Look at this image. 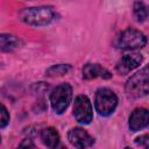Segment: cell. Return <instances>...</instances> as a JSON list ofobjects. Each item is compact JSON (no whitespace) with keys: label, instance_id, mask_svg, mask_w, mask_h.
<instances>
[{"label":"cell","instance_id":"e0dca14e","mask_svg":"<svg viewBox=\"0 0 149 149\" xmlns=\"http://www.w3.org/2000/svg\"><path fill=\"white\" fill-rule=\"evenodd\" d=\"M135 142H136V144L144 146V148H146V149H148V142H149V137H148V135H147V134H144V135H142V136L137 137Z\"/></svg>","mask_w":149,"mask_h":149},{"label":"cell","instance_id":"9c48e42d","mask_svg":"<svg viewBox=\"0 0 149 149\" xmlns=\"http://www.w3.org/2000/svg\"><path fill=\"white\" fill-rule=\"evenodd\" d=\"M148 122H149L148 109H146V108H136V109H134L132 112V114L129 116L128 126H129L130 130L137 132V130H141V129L146 128L148 126Z\"/></svg>","mask_w":149,"mask_h":149},{"label":"cell","instance_id":"8992f818","mask_svg":"<svg viewBox=\"0 0 149 149\" xmlns=\"http://www.w3.org/2000/svg\"><path fill=\"white\" fill-rule=\"evenodd\" d=\"M74 119L81 125H88L93 119V109L90 99L86 95H78L73 104Z\"/></svg>","mask_w":149,"mask_h":149},{"label":"cell","instance_id":"d6986e66","mask_svg":"<svg viewBox=\"0 0 149 149\" xmlns=\"http://www.w3.org/2000/svg\"><path fill=\"white\" fill-rule=\"evenodd\" d=\"M125 149H132V148H129V147H126V148H125Z\"/></svg>","mask_w":149,"mask_h":149},{"label":"cell","instance_id":"5b68a950","mask_svg":"<svg viewBox=\"0 0 149 149\" xmlns=\"http://www.w3.org/2000/svg\"><path fill=\"white\" fill-rule=\"evenodd\" d=\"M116 105H118V97L112 90L107 87H102L97 91L94 98V106L99 115L101 116L111 115L114 112Z\"/></svg>","mask_w":149,"mask_h":149},{"label":"cell","instance_id":"5bb4252c","mask_svg":"<svg viewBox=\"0 0 149 149\" xmlns=\"http://www.w3.org/2000/svg\"><path fill=\"white\" fill-rule=\"evenodd\" d=\"M70 65L66 64H57V65H52L51 68H49L47 70V76L54 77V76H63L65 73H68L70 71Z\"/></svg>","mask_w":149,"mask_h":149},{"label":"cell","instance_id":"9a60e30c","mask_svg":"<svg viewBox=\"0 0 149 149\" xmlns=\"http://www.w3.org/2000/svg\"><path fill=\"white\" fill-rule=\"evenodd\" d=\"M8 122H9V113L7 108L2 104H0V128L6 127Z\"/></svg>","mask_w":149,"mask_h":149},{"label":"cell","instance_id":"6da1fadb","mask_svg":"<svg viewBox=\"0 0 149 149\" xmlns=\"http://www.w3.org/2000/svg\"><path fill=\"white\" fill-rule=\"evenodd\" d=\"M19 17L22 22L30 26H45L54 20L55 13L51 7L47 6L29 7L20 10Z\"/></svg>","mask_w":149,"mask_h":149},{"label":"cell","instance_id":"3957f363","mask_svg":"<svg viewBox=\"0 0 149 149\" xmlns=\"http://www.w3.org/2000/svg\"><path fill=\"white\" fill-rule=\"evenodd\" d=\"M148 68L144 66L140 72L133 74L126 83V92L132 98L146 97L149 92Z\"/></svg>","mask_w":149,"mask_h":149},{"label":"cell","instance_id":"7a4b0ae2","mask_svg":"<svg viewBox=\"0 0 149 149\" xmlns=\"http://www.w3.org/2000/svg\"><path fill=\"white\" fill-rule=\"evenodd\" d=\"M146 35L134 28H127L116 37V47L121 50H136L146 45Z\"/></svg>","mask_w":149,"mask_h":149},{"label":"cell","instance_id":"8fae6325","mask_svg":"<svg viewBox=\"0 0 149 149\" xmlns=\"http://www.w3.org/2000/svg\"><path fill=\"white\" fill-rule=\"evenodd\" d=\"M41 140L47 147L52 149L59 143V134L56 128L47 127L41 132Z\"/></svg>","mask_w":149,"mask_h":149},{"label":"cell","instance_id":"52a82bcc","mask_svg":"<svg viewBox=\"0 0 149 149\" xmlns=\"http://www.w3.org/2000/svg\"><path fill=\"white\" fill-rule=\"evenodd\" d=\"M68 139L70 143L77 149H86L94 143V139L80 127L71 128L68 133Z\"/></svg>","mask_w":149,"mask_h":149},{"label":"cell","instance_id":"277c9868","mask_svg":"<svg viewBox=\"0 0 149 149\" xmlns=\"http://www.w3.org/2000/svg\"><path fill=\"white\" fill-rule=\"evenodd\" d=\"M72 99V87L68 83L57 85L50 93V104L57 114H62L70 105Z\"/></svg>","mask_w":149,"mask_h":149},{"label":"cell","instance_id":"7c38bea8","mask_svg":"<svg viewBox=\"0 0 149 149\" xmlns=\"http://www.w3.org/2000/svg\"><path fill=\"white\" fill-rule=\"evenodd\" d=\"M20 40L12 34H0V50L1 51H13L19 48Z\"/></svg>","mask_w":149,"mask_h":149},{"label":"cell","instance_id":"ffe728a7","mask_svg":"<svg viewBox=\"0 0 149 149\" xmlns=\"http://www.w3.org/2000/svg\"><path fill=\"white\" fill-rule=\"evenodd\" d=\"M0 141H1V139H0Z\"/></svg>","mask_w":149,"mask_h":149},{"label":"cell","instance_id":"ba28073f","mask_svg":"<svg viewBox=\"0 0 149 149\" xmlns=\"http://www.w3.org/2000/svg\"><path fill=\"white\" fill-rule=\"evenodd\" d=\"M143 61L140 54H126L116 63V71L120 74H128L130 71L136 69Z\"/></svg>","mask_w":149,"mask_h":149},{"label":"cell","instance_id":"30bf717a","mask_svg":"<svg viewBox=\"0 0 149 149\" xmlns=\"http://www.w3.org/2000/svg\"><path fill=\"white\" fill-rule=\"evenodd\" d=\"M81 72H83V77L85 79H93V78H97V77L108 79V78L112 77V74L106 69H104L99 64H92V63H88V64L84 65Z\"/></svg>","mask_w":149,"mask_h":149},{"label":"cell","instance_id":"4fadbf2b","mask_svg":"<svg viewBox=\"0 0 149 149\" xmlns=\"http://www.w3.org/2000/svg\"><path fill=\"white\" fill-rule=\"evenodd\" d=\"M134 17L139 22H143L148 17V9L143 2L137 1L134 3Z\"/></svg>","mask_w":149,"mask_h":149},{"label":"cell","instance_id":"2e32d148","mask_svg":"<svg viewBox=\"0 0 149 149\" xmlns=\"http://www.w3.org/2000/svg\"><path fill=\"white\" fill-rule=\"evenodd\" d=\"M17 149H36V147H35V144L33 143L31 140L26 139V140H23V141L19 144V148H17Z\"/></svg>","mask_w":149,"mask_h":149},{"label":"cell","instance_id":"ac0fdd59","mask_svg":"<svg viewBox=\"0 0 149 149\" xmlns=\"http://www.w3.org/2000/svg\"><path fill=\"white\" fill-rule=\"evenodd\" d=\"M52 149H66V148H65V147H64L63 144H61V143H58V144H57V146H56L55 148H52Z\"/></svg>","mask_w":149,"mask_h":149}]
</instances>
